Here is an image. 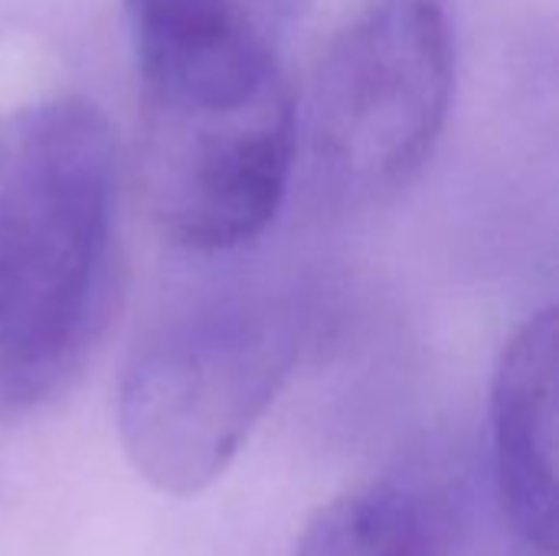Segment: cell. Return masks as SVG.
<instances>
[{
	"mask_svg": "<svg viewBox=\"0 0 559 556\" xmlns=\"http://www.w3.org/2000/svg\"><path fill=\"white\" fill-rule=\"evenodd\" d=\"M118 138L82 95L0 115V400L66 387L115 305Z\"/></svg>",
	"mask_w": 559,
	"mask_h": 556,
	"instance_id": "cell-1",
	"label": "cell"
},
{
	"mask_svg": "<svg viewBox=\"0 0 559 556\" xmlns=\"http://www.w3.org/2000/svg\"><path fill=\"white\" fill-rule=\"evenodd\" d=\"M138 177L157 229L180 249H236L278 216L301 102L285 62L138 75Z\"/></svg>",
	"mask_w": 559,
	"mask_h": 556,
	"instance_id": "cell-2",
	"label": "cell"
},
{
	"mask_svg": "<svg viewBox=\"0 0 559 556\" xmlns=\"http://www.w3.org/2000/svg\"><path fill=\"white\" fill-rule=\"evenodd\" d=\"M301 351L288 308L219 298L167 318L131 354L115 397L131 469L160 495L210 488L246 449Z\"/></svg>",
	"mask_w": 559,
	"mask_h": 556,
	"instance_id": "cell-3",
	"label": "cell"
},
{
	"mask_svg": "<svg viewBox=\"0 0 559 556\" xmlns=\"http://www.w3.org/2000/svg\"><path fill=\"white\" fill-rule=\"evenodd\" d=\"M445 0H367L318 56L305 115L314 174L347 200L403 190L432 157L455 98Z\"/></svg>",
	"mask_w": 559,
	"mask_h": 556,
	"instance_id": "cell-4",
	"label": "cell"
},
{
	"mask_svg": "<svg viewBox=\"0 0 559 556\" xmlns=\"http://www.w3.org/2000/svg\"><path fill=\"white\" fill-rule=\"evenodd\" d=\"M501 531L495 488L468 469L406 462L324 505L295 556H504Z\"/></svg>",
	"mask_w": 559,
	"mask_h": 556,
	"instance_id": "cell-5",
	"label": "cell"
},
{
	"mask_svg": "<svg viewBox=\"0 0 559 556\" xmlns=\"http://www.w3.org/2000/svg\"><path fill=\"white\" fill-rule=\"evenodd\" d=\"M559 315L527 318L504 344L491 383V488L511 534L557 556Z\"/></svg>",
	"mask_w": 559,
	"mask_h": 556,
	"instance_id": "cell-6",
	"label": "cell"
},
{
	"mask_svg": "<svg viewBox=\"0 0 559 556\" xmlns=\"http://www.w3.org/2000/svg\"><path fill=\"white\" fill-rule=\"evenodd\" d=\"M138 72L285 62L308 0H121Z\"/></svg>",
	"mask_w": 559,
	"mask_h": 556,
	"instance_id": "cell-7",
	"label": "cell"
}]
</instances>
